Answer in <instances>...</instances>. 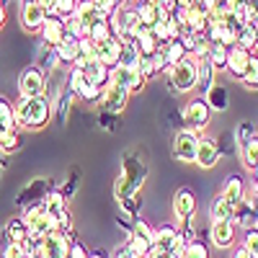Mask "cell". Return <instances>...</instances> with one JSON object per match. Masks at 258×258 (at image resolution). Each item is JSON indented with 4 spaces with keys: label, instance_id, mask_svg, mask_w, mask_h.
Instances as JSON below:
<instances>
[{
    "label": "cell",
    "instance_id": "6da1fadb",
    "mask_svg": "<svg viewBox=\"0 0 258 258\" xmlns=\"http://www.w3.org/2000/svg\"><path fill=\"white\" fill-rule=\"evenodd\" d=\"M145 178H147V168H145L137 158L124 155V170H121V176L116 178L114 194H116V199H119L129 212L137 209V194H140Z\"/></svg>",
    "mask_w": 258,
    "mask_h": 258
},
{
    "label": "cell",
    "instance_id": "7a4b0ae2",
    "mask_svg": "<svg viewBox=\"0 0 258 258\" xmlns=\"http://www.w3.org/2000/svg\"><path fill=\"white\" fill-rule=\"evenodd\" d=\"M16 111V124L18 126H26V129H41L47 126L49 121V101L44 98V93L41 96H21L18 103L13 106Z\"/></svg>",
    "mask_w": 258,
    "mask_h": 258
},
{
    "label": "cell",
    "instance_id": "3957f363",
    "mask_svg": "<svg viewBox=\"0 0 258 258\" xmlns=\"http://www.w3.org/2000/svg\"><path fill=\"white\" fill-rule=\"evenodd\" d=\"M168 78H170L173 91H178V93H191L194 88H199V57L186 54L181 62L170 64Z\"/></svg>",
    "mask_w": 258,
    "mask_h": 258
},
{
    "label": "cell",
    "instance_id": "277c9868",
    "mask_svg": "<svg viewBox=\"0 0 258 258\" xmlns=\"http://www.w3.org/2000/svg\"><path fill=\"white\" fill-rule=\"evenodd\" d=\"M24 222H26V227H29V235H36V238H44V235L59 230L57 214L49 212V209L44 207V202L31 204V207L24 212Z\"/></svg>",
    "mask_w": 258,
    "mask_h": 258
},
{
    "label": "cell",
    "instance_id": "5b68a950",
    "mask_svg": "<svg viewBox=\"0 0 258 258\" xmlns=\"http://www.w3.org/2000/svg\"><path fill=\"white\" fill-rule=\"evenodd\" d=\"M109 24H111L114 36H119L121 41H132V34H135L137 26L142 24V21H140V11L124 3V6H119V8L111 13Z\"/></svg>",
    "mask_w": 258,
    "mask_h": 258
},
{
    "label": "cell",
    "instance_id": "8992f818",
    "mask_svg": "<svg viewBox=\"0 0 258 258\" xmlns=\"http://www.w3.org/2000/svg\"><path fill=\"white\" fill-rule=\"evenodd\" d=\"M153 232H155V230L150 227L147 222H142V220H137V222L132 225L126 245H129V250H132L137 258L150 255V250H153Z\"/></svg>",
    "mask_w": 258,
    "mask_h": 258
},
{
    "label": "cell",
    "instance_id": "52a82bcc",
    "mask_svg": "<svg viewBox=\"0 0 258 258\" xmlns=\"http://www.w3.org/2000/svg\"><path fill=\"white\" fill-rule=\"evenodd\" d=\"M70 93L78 96V98H83V101H88V103H93V101H101L103 88H101V85H96V83H91L88 78L83 75V70L75 64V70L70 73Z\"/></svg>",
    "mask_w": 258,
    "mask_h": 258
},
{
    "label": "cell",
    "instance_id": "ba28073f",
    "mask_svg": "<svg viewBox=\"0 0 258 258\" xmlns=\"http://www.w3.org/2000/svg\"><path fill=\"white\" fill-rule=\"evenodd\" d=\"M212 119V106L207 103V98H194L186 103L183 109V121L188 129H197V132H202V129L209 124Z\"/></svg>",
    "mask_w": 258,
    "mask_h": 258
},
{
    "label": "cell",
    "instance_id": "9c48e42d",
    "mask_svg": "<svg viewBox=\"0 0 258 258\" xmlns=\"http://www.w3.org/2000/svg\"><path fill=\"white\" fill-rule=\"evenodd\" d=\"M199 132L197 129H181V132L176 135L173 140V155L183 163H194V158H197V147H199Z\"/></svg>",
    "mask_w": 258,
    "mask_h": 258
},
{
    "label": "cell",
    "instance_id": "30bf717a",
    "mask_svg": "<svg viewBox=\"0 0 258 258\" xmlns=\"http://www.w3.org/2000/svg\"><path fill=\"white\" fill-rule=\"evenodd\" d=\"M70 238L64 232H49V235H44L41 238V243H39V258H68V253H70Z\"/></svg>",
    "mask_w": 258,
    "mask_h": 258
},
{
    "label": "cell",
    "instance_id": "8fae6325",
    "mask_svg": "<svg viewBox=\"0 0 258 258\" xmlns=\"http://www.w3.org/2000/svg\"><path fill=\"white\" fill-rule=\"evenodd\" d=\"M129 88H124V85H116V83H109L103 88V96H101V106H103V111H109V114H121L126 109V103H129Z\"/></svg>",
    "mask_w": 258,
    "mask_h": 258
},
{
    "label": "cell",
    "instance_id": "7c38bea8",
    "mask_svg": "<svg viewBox=\"0 0 258 258\" xmlns=\"http://www.w3.org/2000/svg\"><path fill=\"white\" fill-rule=\"evenodd\" d=\"M109 83L124 85V88H129V93H140V91L145 88L147 78H142L140 70L124 68V64H114V68H111V75H109Z\"/></svg>",
    "mask_w": 258,
    "mask_h": 258
},
{
    "label": "cell",
    "instance_id": "4fadbf2b",
    "mask_svg": "<svg viewBox=\"0 0 258 258\" xmlns=\"http://www.w3.org/2000/svg\"><path fill=\"white\" fill-rule=\"evenodd\" d=\"M78 68L83 70V75L88 78L91 83H96V85H101V88H106L109 85V75H111V68L106 62H101L98 57H91V59H83V57H78Z\"/></svg>",
    "mask_w": 258,
    "mask_h": 258
},
{
    "label": "cell",
    "instance_id": "5bb4252c",
    "mask_svg": "<svg viewBox=\"0 0 258 258\" xmlns=\"http://www.w3.org/2000/svg\"><path fill=\"white\" fill-rule=\"evenodd\" d=\"M44 85H47V78H44V70H39V68H26L18 75L21 96H41L44 93Z\"/></svg>",
    "mask_w": 258,
    "mask_h": 258
},
{
    "label": "cell",
    "instance_id": "9a60e30c",
    "mask_svg": "<svg viewBox=\"0 0 258 258\" xmlns=\"http://www.w3.org/2000/svg\"><path fill=\"white\" fill-rule=\"evenodd\" d=\"M186 248V243L181 240V232L170 225H163L153 232V250H178Z\"/></svg>",
    "mask_w": 258,
    "mask_h": 258
},
{
    "label": "cell",
    "instance_id": "2e32d148",
    "mask_svg": "<svg viewBox=\"0 0 258 258\" xmlns=\"http://www.w3.org/2000/svg\"><path fill=\"white\" fill-rule=\"evenodd\" d=\"M153 34L158 36L160 44H168V41L178 39V36H181V24H178L176 13H165V16L158 21V24L153 26Z\"/></svg>",
    "mask_w": 258,
    "mask_h": 258
},
{
    "label": "cell",
    "instance_id": "e0dca14e",
    "mask_svg": "<svg viewBox=\"0 0 258 258\" xmlns=\"http://www.w3.org/2000/svg\"><path fill=\"white\" fill-rule=\"evenodd\" d=\"M173 214H176L178 220H183V222L197 214V197H194L191 188L176 191V197H173Z\"/></svg>",
    "mask_w": 258,
    "mask_h": 258
},
{
    "label": "cell",
    "instance_id": "ac0fdd59",
    "mask_svg": "<svg viewBox=\"0 0 258 258\" xmlns=\"http://www.w3.org/2000/svg\"><path fill=\"white\" fill-rule=\"evenodd\" d=\"M44 18H47V11L39 3H24L21 6V26L26 31H41Z\"/></svg>",
    "mask_w": 258,
    "mask_h": 258
},
{
    "label": "cell",
    "instance_id": "d6986e66",
    "mask_svg": "<svg viewBox=\"0 0 258 258\" xmlns=\"http://www.w3.org/2000/svg\"><path fill=\"white\" fill-rule=\"evenodd\" d=\"M41 36L49 47H57L59 41L68 36V26H64V18L62 16H47L44 18V26H41Z\"/></svg>",
    "mask_w": 258,
    "mask_h": 258
},
{
    "label": "cell",
    "instance_id": "ffe728a7",
    "mask_svg": "<svg viewBox=\"0 0 258 258\" xmlns=\"http://www.w3.org/2000/svg\"><path fill=\"white\" fill-rule=\"evenodd\" d=\"M217 160H220V147H217V142L202 137V140H199V147H197V158H194V163H197L199 168H204V170H209V168L217 165Z\"/></svg>",
    "mask_w": 258,
    "mask_h": 258
},
{
    "label": "cell",
    "instance_id": "44dd1931",
    "mask_svg": "<svg viewBox=\"0 0 258 258\" xmlns=\"http://www.w3.org/2000/svg\"><path fill=\"white\" fill-rule=\"evenodd\" d=\"M121 47H124V41H121L119 36H111V39L101 41V44H96V57H98L101 62H106L109 68H114V64H119Z\"/></svg>",
    "mask_w": 258,
    "mask_h": 258
},
{
    "label": "cell",
    "instance_id": "7402d4cb",
    "mask_svg": "<svg viewBox=\"0 0 258 258\" xmlns=\"http://www.w3.org/2000/svg\"><path fill=\"white\" fill-rule=\"evenodd\" d=\"M230 13L238 24H253L258 18V0H232L230 3Z\"/></svg>",
    "mask_w": 258,
    "mask_h": 258
},
{
    "label": "cell",
    "instance_id": "603a6c76",
    "mask_svg": "<svg viewBox=\"0 0 258 258\" xmlns=\"http://www.w3.org/2000/svg\"><path fill=\"white\" fill-rule=\"evenodd\" d=\"M250 57H253V52L245 49V47H240V44L230 47V49H227V68H225V70H230L235 78H240L243 70H245V64L250 62Z\"/></svg>",
    "mask_w": 258,
    "mask_h": 258
},
{
    "label": "cell",
    "instance_id": "cb8c5ba5",
    "mask_svg": "<svg viewBox=\"0 0 258 258\" xmlns=\"http://www.w3.org/2000/svg\"><path fill=\"white\" fill-rule=\"evenodd\" d=\"M212 243L217 248H230L235 243V222L232 220H217L212 225Z\"/></svg>",
    "mask_w": 258,
    "mask_h": 258
},
{
    "label": "cell",
    "instance_id": "d4e9b609",
    "mask_svg": "<svg viewBox=\"0 0 258 258\" xmlns=\"http://www.w3.org/2000/svg\"><path fill=\"white\" fill-rule=\"evenodd\" d=\"M54 54H57L59 62H70V64H75L78 57H80V44H78V39L68 34V36H64L59 44L54 47Z\"/></svg>",
    "mask_w": 258,
    "mask_h": 258
},
{
    "label": "cell",
    "instance_id": "484cf974",
    "mask_svg": "<svg viewBox=\"0 0 258 258\" xmlns=\"http://www.w3.org/2000/svg\"><path fill=\"white\" fill-rule=\"evenodd\" d=\"M222 197L227 202H232L235 207H240L243 199H245V183H243V178L240 176H227L225 188H222Z\"/></svg>",
    "mask_w": 258,
    "mask_h": 258
},
{
    "label": "cell",
    "instance_id": "4316f807",
    "mask_svg": "<svg viewBox=\"0 0 258 258\" xmlns=\"http://www.w3.org/2000/svg\"><path fill=\"white\" fill-rule=\"evenodd\" d=\"M137 11H140V21H142L145 26H150V29H153L158 21L165 16V11H163L158 3H145V0L137 6Z\"/></svg>",
    "mask_w": 258,
    "mask_h": 258
},
{
    "label": "cell",
    "instance_id": "83f0119b",
    "mask_svg": "<svg viewBox=\"0 0 258 258\" xmlns=\"http://www.w3.org/2000/svg\"><path fill=\"white\" fill-rule=\"evenodd\" d=\"M204 57L212 62L214 70H225L227 68V47L220 44V41H209V49H207Z\"/></svg>",
    "mask_w": 258,
    "mask_h": 258
},
{
    "label": "cell",
    "instance_id": "f1b7e54d",
    "mask_svg": "<svg viewBox=\"0 0 258 258\" xmlns=\"http://www.w3.org/2000/svg\"><path fill=\"white\" fill-rule=\"evenodd\" d=\"M235 209H238V207H235L232 202H227L222 194H220V197L214 199L209 214H212V220H214V222H217V220H235Z\"/></svg>",
    "mask_w": 258,
    "mask_h": 258
},
{
    "label": "cell",
    "instance_id": "f546056e",
    "mask_svg": "<svg viewBox=\"0 0 258 258\" xmlns=\"http://www.w3.org/2000/svg\"><path fill=\"white\" fill-rule=\"evenodd\" d=\"M160 49H163L168 64H176V62H181V59L188 54V49H186V44H183V39H173V41H168V44H160Z\"/></svg>",
    "mask_w": 258,
    "mask_h": 258
},
{
    "label": "cell",
    "instance_id": "4dcf8cb0",
    "mask_svg": "<svg viewBox=\"0 0 258 258\" xmlns=\"http://www.w3.org/2000/svg\"><path fill=\"white\" fill-rule=\"evenodd\" d=\"M111 36H114V31H111L109 18H98L96 24H91V29H88V39L93 41V44H101V41L111 39Z\"/></svg>",
    "mask_w": 258,
    "mask_h": 258
},
{
    "label": "cell",
    "instance_id": "1f68e13d",
    "mask_svg": "<svg viewBox=\"0 0 258 258\" xmlns=\"http://www.w3.org/2000/svg\"><path fill=\"white\" fill-rule=\"evenodd\" d=\"M243 163H245L248 170H255L258 168V135L255 132L243 142Z\"/></svg>",
    "mask_w": 258,
    "mask_h": 258
},
{
    "label": "cell",
    "instance_id": "d6a6232c",
    "mask_svg": "<svg viewBox=\"0 0 258 258\" xmlns=\"http://www.w3.org/2000/svg\"><path fill=\"white\" fill-rule=\"evenodd\" d=\"M13 129H16V111L6 98H0V137L13 132Z\"/></svg>",
    "mask_w": 258,
    "mask_h": 258
},
{
    "label": "cell",
    "instance_id": "836d02e7",
    "mask_svg": "<svg viewBox=\"0 0 258 258\" xmlns=\"http://www.w3.org/2000/svg\"><path fill=\"white\" fill-rule=\"evenodd\" d=\"M207 103L212 106V111H225L227 109V91L222 85H212V88L204 93Z\"/></svg>",
    "mask_w": 258,
    "mask_h": 258
},
{
    "label": "cell",
    "instance_id": "e575fe53",
    "mask_svg": "<svg viewBox=\"0 0 258 258\" xmlns=\"http://www.w3.org/2000/svg\"><path fill=\"white\" fill-rule=\"evenodd\" d=\"M248 91H258V57L253 54L250 57V62L245 64V70H243V75L238 78Z\"/></svg>",
    "mask_w": 258,
    "mask_h": 258
},
{
    "label": "cell",
    "instance_id": "d590c367",
    "mask_svg": "<svg viewBox=\"0 0 258 258\" xmlns=\"http://www.w3.org/2000/svg\"><path fill=\"white\" fill-rule=\"evenodd\" d=\"M238 44L245 47V49H250V52L258 47V29H255V24H243V26H240V31H238Z\"/></svg>",
    "mask_w": 258,
    "mask_h": 258
},
{
    "label": "cell",
    "instance_id": "8d00e7d4",
    "mask_svg": "<svg viewBox=\"0 0 258 258\" xmlns=\"http://www.w3.org/2000/svg\"><path fill=\"white\" fill-rule=\"evenodd\" d=\"M6 232H8V238H11L13 243H24V240L29 238V227H26L24 217H18V220H11V225L6 227Z\"/></svg>",
    "mask_w": 258,
    "mask_h": 258
},
{
    "label": "cell",
    "instance_id": "74e56055",
    "mask_svg": "<svg viewBox=\"0 0 258 258\" xmlns=\"http://www.w3.org/2000/svg\"><path fill=\"white\" fill-rule=\"evenodd\" d=\"M41 202H44V207L49 212H54V214H59L62 209H68V202H64V194L62 191H49Z\"/></svg>",
    "mask_w": 258,
    "mask_h": 258
},
{
    "label": "cell",
    "instance_id": "f35d334b",
    "mask_svg": "<svg viewBox=\"0 0 258 258\" xmlns=\"http://www.w3.org/2000/svg\"><path fill=\"white\" fill-rule=\"evenodd\" d=\"M183 258H209V248H207L204 243L191 240V243L183 248Z\"/></svg>",
    "mask_w": 258,
    "mask_h": 258
},
{
    "label": "cell",
    "instance_id": "ab89813d",
    "mask_svg": "<svg viewBox=\"0 0 258 258\" xmlns=\"http://www.w3.org/2000/svg\"><path fill=\"white\" fill-rule=\"evenodd\" d=\"M21 147V142H18V135H16V129L13 132H8V135H3L0 137V153H16V150Z\"/></svg>",
    "mask_w": 258,
    "mask_h": 258
},
{
    "label": "cell",
    "instance_id": "60d3db41",
    "mask_svg": "<svg viewBox=\"0 0 258 258\" xmlns=\"http://www.w3.org/2000/svg\"><path fill=\"white\" fill-rule=\"evenodd\" d=\"M3 258H31L29 255V250H26V245L24 243H8L6 248H3Z\"/></svg>",
    "mask_w": 258,
    "mask_h": 258
},
{
    "label": "cell",
    "instance_id": "b9f144b4",
    "mask_svg": "<svg viewBox=\"0 0 258 258\" xmlns=\"http://www.w3.org/2000/svg\"><path fill=\"white\" fill-rule=\"evenodd\" d=\"M243 248H245L250 255H255V258H258V227H253V230H248V232H245V238H243Z\"/></svg>",
    "mask_w": 258,
    "mask_h": 258
},
{
    "label": "cell",
    "instance_id": "7bdbcfd3",
    "mask_svg": "<svg viewBox=\"0 0 258 258\" xmlns=\"http://www.w3.org/2000/svg\"><path fill=\"white\" fill-rule=\"evenodd\" d=\"M91 3L96 6V11L101 13V16H106V18H111V13L119 8L116 3H114V0H91Z\"/></svg>",
    "mask_w": 258,
    "mask_h": 258
},
{
    "label": "cell",
    "instance_id": "ee69618b",
    "mask_svg": "<svg viewBox=\"0 0 258 258\" xmlns=\"http://www.w3.org/2000/svg\"><path fill=\"white\" fill-rule=\"evenodd\" d=\"M158 6L165 11V13H176L181 6H178V0H158Z\"/></svg>",
    "mask_w": 258,
    "mask_h": 258
},
{
    "label": "cell",
    "instance_id": "f6af8a7d",
    "mask_svg": "<svg viewBox=\"0 0 258 258\" xmlns=\"http://www.w3.org/2000/svg\"><path fill=\"white\" fill-rule=\"evenodd\" d=\"M68 258H88V253H85V248H83L80 243H73V245H70Z\"/></svg>",
    "mask_w": 258,
    "mask_h": 258
},
{
    "label": "cell",
    "instance_id": "bcb514c9",
    "mask_svg": "<svg viewBox=\"0 0 258 258\" xmlns=\"http://www.w3.org/2000/svg\"><path fill=\"white\" fill-rule=\"evenodd\" d=\"M232 258H255V255H250V253H248V250H245V248L240 245L238 250H235V253H232Z\"/></svg>",
    "mask_w": 258,
    "mask_h": 258
},
{
    "label": "cell",
    "instance_id": "7dc6e473",
    "mask_svg": "<svg viewBox=\"0 0 258 258\" xmlns=\"http://www.w3.org/2000/svg\"><path fill=\"white\" fill-rule=\"evenodd\" d=\"M3 26H6V6L0 3V29H3Z\"/></svg>",
    "mask_w": 258,
    "mask_h": 258
},
{
    "label": "cell",
    "instance_id": "c3c4849f",
    "mask_svg": "<svg viewBox=\"0 0 258 258\" xmlns=\"http://www.w3.org/2000/svg\"><path fill=\"white\" fill-rule=\"evenodd\" d=\"M88 258H109L106 253H88Z\"/></svg>",
    "mask_w": 258,
    "mask_h": 258
},
{
    "label": "cell",
    "instance_id": "681fc988",
    "mask_svg": "<svg viewBox=\"0 0 258 258\" xmlns=\"http://www.w3.org/2000/svg\"><path fill=\"white\" fill-rule=\"evenodd\" d=\"M114 3H116V6H124V3H126V0H114Z\"/></svg>",
    "mask_w": 258,
    "mask_h": 258
},
{
    "label": "cell",
    "instance_id": "f907efd6",
    "mask_svg": "<svg viewBox=\"0 0 258 258\" xmlns=\"http://www.w3.org/2000/svg\"><path fill=\"white\" fill-rule=\"evenodd\" d=\"M21 3H36V0H21Z\"/></svg>",
    "mask_w": 258,
    "mask_h": 258
},
{
    "label": "cell",
    "instance_id": "816d5d0a",
    "mask_svg": "<svg viewBox=\"0 0 258 258\" xmlns=\"http://www.w3.org/2000/svg\"><path fill=\"white\" fill-rule=\"evenodd\" d=\"M31 258H39V255H31Z\"/></svg>",
    "mask_w": 258,
    "mask_h": 258
}]
</instances>
